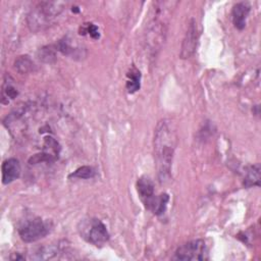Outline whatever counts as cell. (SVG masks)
Instances as JSON below:
<instances>
[{
    "label": "cell",
    "instance_id": "cell-1",
    "mask_svg": "<svg viewBox=\"0 0 261 261\" xmlns=\"http://www.w3.org/2000/svg\"><path fill=\"white\" fill-rule=\"evenodd\" d=\"M177 137L173 123L168 119L158 122L154 133V154L160 181L168 178L172 165V158L176 147Z\"/></svg>",
    "mask_w": 261,
    "mask_h": 261
},
{
    "label": "cell",
    "instance_id": "cell-2",
    "mask_svg": "<svg viewBox=\"0 0 261 261\" xmlns=\"http://www.w3.org/2000/svg\"><path fill=\"white\" fill-rule=\"evenodd\" d=\"M63 2L44 1L38 3L28 15V25L32 32L47 29L64 8Z\"/></svg>",
    "mask_w": 261,
    "mask_h": 261
},
{
    "label": "cell",
    "instance_id": "cell-3",
    "mask_svg": "<svg viewBox=\"0 0 261 261\" xmlns=\"http://www.w3.org/2000/svg\"><path fill=\"white\" fill-rule=\"evenodd\" d=\"M77 231L86 242L101 247L109 240V233L105 224L98 218H85L79 222Z\"/></svg>",
    "mask_w": 261,
    "mask_h": 261
},
{
    "label": "cell",
    "instance_id": "cell-4",
    "mask_svg": "<svg viewBox=\"0 0 261 261\" xmlns=\"http://www.w3.org/2000/svg\"><path fill=\"white\" fill-rule=\"evenodd\" d=\"M51 230L49 221H45L40 217H34L25 220L18 228V234L24 243H34L46 237Z\"/></svg>",
    "mask_w": 261,
    "mask_h": 261
},
{
    "label": "cell",
    "instance_id": "cell-5",
    "mask_svg": "<svg viewBox=\"0 0 261 261\" xmlns=\"http://www.w3.org/2000/svg\"><path fill=\"white\" fill-rule=\"evenodd\" d=\"M208 250L204 240H194L179 246L172 257L173 260H205Z\"/></svg>",
    "mask_w": 261,
    "mask_h": 261
},
{
    "label": "cell",
    "instance_id": "cell-6",
    "mask_svg": "<svg viewBox=\"0 0 261 261\" xmlns=\"http://www.w3.org/2000/svg\"><path fill=\"white\" fill-rule=\"evenodd\" d=\"M198 40H199L198 27H197L196 20L193 18V19H191V21L189 23L185 38L182 40L180 53H179L180 58H182V59L190 58L195 53L197 44H198Z\"/></svg>",
    "mask_w": 261,
    "mask_h": 261
},
{
    "label": "cell",
    "instance_id": "cell-7",
    "mask_svg": "<svg viewBox=\"0 0 261 261\" xmlns=\"http://www.w3.org/2000/svg\"><path fill=\"white\" fill-rule=\"evenodd\" d=\"M137 192L144 203L145 207L150 210L152 203L155 199L154 195V185L153 181L150 179V177L144 175L138 178L137 180Z\"/></svg>",
    "mask_w": 261,
    "mask_h": 261
},
{
    "label": "cell",
    "instance_id": "cell-8",
    "mask_svg": "<svg viewBox=\"0 0 261 261\" xmlns=\"http://www.w3.org/2000/svg\"><path fill=\"white\" fill-rule=\"evenodd\" d=\"M20 164L16 158H8L2 163V182L8 185L19 177Z\"/></svg>",
    "mask_w": 261,
    "mask_h": 261
},
{
    "label": "cell",
    "instance_id": "cell-9",
    "mask_svg": "<svg viewBox=\"0 0 261 261\" xmlns=\"http://www.w3.org/2000/svg\"><path fill=\"white\" fill-rule=\"evenodd\" d=\"M250 12V5L247 2L237 3L231 11L233 25L238 30H243L246 27V19Z\"/></svg>",
    "mask_w": 261,
    "mask_h": 261
},
{
    "label": "cell",
    "instance_id": "cell-10",
    "mask_svg": "<svg viewBox=\"0 0 261 261\" xmlns=\"http://www.w3.org/2000/svg\"><path fill=\"white\" fill-rule=\"evenodd\" d=\"M260 185V165L255 164L248 168L246 176L244 178V186L246 188Z\"/></svg>",
    "mask_w": 261,
    "mask_h": 261
},
{
    "label": "cell",
    "instance_id": "cell-11",
    "mask_svg": "<svg viewBox=\"0 0 261 261\" xmlns=\"http://www.w3.org/2000/svg\"><path fill=\"white\" fill-rule=\"evenodd\" d=\"M127 81H126V90L129 94H134L140 89V81H141V72L133 66L127 74Z\"/></svg>",
    "mask_w": 261,
    "mask_h": 261
},
{
    "label": "cell",
    "instance_id": "cell-12",
    "mask_svg": "<svg viewBox=\"0 0 261 261\" xmlns=\"http://www.w3.org/2000/svg\"><path fill=\"white\" fill-rule=\"evenodd\" d=\"M15 69L20 73H29L34 70L35 64L28 55L18 56L14 61Z\"/></svg>",
    "mask_w": 261,
    "mask_h": 261
},
{
    "label": "cell",
    "instance_id": "cell-13",
    "mask_svg": "<svg viewBox=\"0 0 261 261\" xmlns=\"http://www.w3.org/2000/svg\"><path fill=\"white\" fill-rule=\"evenodd\" d=\"M11 82L12 81L10 80L9 76H6L5 80H4V84L2 86V96H1L3 104L5 102V99L7 100V103H8L9 100L14 99L18 94L17 89L15 88V86Z\"/></svg>",
    "mask_w": 261,
    "mask_h": 261
},
{
    "label": "cell",
    "instance_id": "cell-14",
    "mask_svg": "<svg viewBox=\"0 0 261 261\" xmlns=\"http://www.w3.org/2000/svg\"><path fill=\"white\" fill-rule=\"evenodd\" d=\"M168 201L169 197L167 194H162L159 197H155L150 210L156 215H161L165 212Z\"/></svg>",
    "mask_w": 261,
    "mask_h": 261
},
{
    "label": "cell",
    "instance_id": "cell-15",
    "mask_svg": "<svg viewBox=\"0 0 261 261\" xmlns=\"http://www.w3.org/2000/svg\"><path fill=\"white\" fill-rule=\"evenodd\" d=\"M95 175V169L91 166H82L77 169H75L72 173H70L68 175L69 178L73 177V178H91Z\"/></svg>",
    "mask_w": 261,
    "mask_h": 261
},
{
    "label": "cell",
    "instance_id": "cell-16",
    "mask_svg": "<svg viewBox=\"0 0 261 261\" xmlns=\"http://www.w3.org/2000/svg\"><path fill=\"white\" fill-rule=\"evenodd\" d=\"M38 56L39 58L47 63H51L55 60V51L51 46H47V47H43L39 50L38 52Z\"/></svg>",
    "mask_w": 261,
    "mask_h": 261
},
{
    "label": "cell",
    "instance_id": "cell-17",
    "mask_svg": "<svg viewBox=\"0 0 261 261\" xmlns=\"http://www.w3.org/2000/svg\"><path fill=\"white\" fill-rule=\"evenodd\" d=\"M84 32L88 33L93 39H98L99 38V31H98V28L93 24V23H88L87 27L83 30Z\"/></svg>",
    "mask_w": 261,
    "mask_h": 261
}]
</instances>
